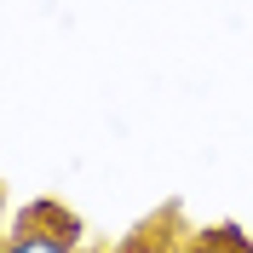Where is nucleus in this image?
<instances>
[{"label":"nucleus","mask_w":253,"mask_h":253,"mask_svg":"<svg viewBox=\"0 0 253 253\" xmlns=\"http://www.w3.org/2000/svg\"><path fill=\"white\" fill-rule=\"evenodd\" d=\"M12 224H35V230H46V236H63V242H86V224H81V213H69L63 202H52V196H41V202H29V207H17L12 213Z\"/></svg>","instance_id":"f257e3e1"},{"label":"nucleus","mask_w":253,"mask_h":253,"mask_svg":"<svg viewBox=\"0 0 253 253\" xmlns=\"http://www.w3.org/2000/svg\"><path fill=\"white\" fill-rule=\"evenodd\" d=\"M0 253H81V248L63 242V236L35 230V224H6V230H0Z\"/></svg>","instance_id":"f03ea898"},{"label":"nucleus","mask_w":253,"mask_h":253,"mask_svg":"<svg viewBox=\"0 0 253 253\" xmlns=\"http://www.w3.org/2000/svg\"><path fill=\"white\" fill-rule=\"evenodd\" d=\"M110 253H178V248H173V236H167V230H161V224L150 219L144 230H132L126 242H115Z\"/></svg>","instance_id":"7ed1b4c3"}]
</instances>
